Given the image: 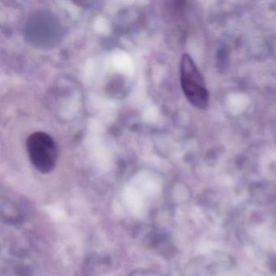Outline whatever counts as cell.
<instances>
[{
	"label": "cell",
	"instance_id": "6da1fadb",
	"mask_svg": "<svg viewBox=\"0 0 276 276\" xmlns=\"http://www.w3.org/2000/svg\"><path fill=\"white\" fill-rule=\"evenodd\" d=\"M181 85L183 92L192 106L206 110L209 105V93L202 76L189 55H183L180 63Z\"/></svg>",
	"mask_w": 276,
	"mask_h": 276
},
{
	"label": "cell",
	"instance_id": "7a4b0ae2",
	"mask_svg": "<svg viewBox=\"0 0 276 276\" xmlns=\"http://www.w3.org/2000/svg\"><path fill=\"white\" fill-rule=\"evenodd\" d=\"M27 152L35 168L42 173H51L58 160L55 142L47 133H32L26 141Z\"/></svg>",
	"mask_w": 276,
	"mask_h": 276
}]
</instances>
